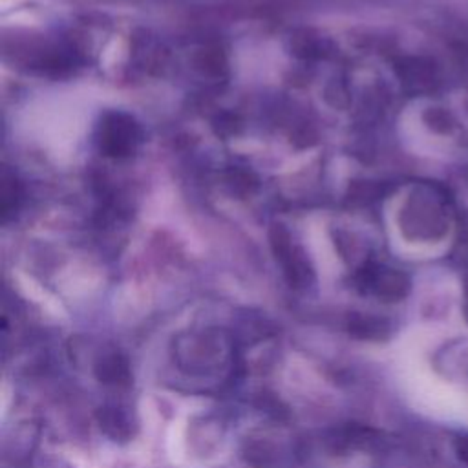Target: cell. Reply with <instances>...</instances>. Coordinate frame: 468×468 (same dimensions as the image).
I'll return each instance as SVG.
<instances>
[{
	"label": "cell",
	"mask_w": 468,
	"mask_h": 468,
	"mask_svg": "<svg viewBox=\"0 0 468 468\" xmlns=\"http://www.w3.org/2000/svg\"><path fill=\"white\" fill-rule=\"evenodd\" d=\"M141 141V130L126 113H106L97 130V144L110 157L130 155Z\"/></svg>",
	"instance_id": "obj_1"
},
{
	"label": "cell",
	"mask_w": 468,
	"mask_h": 468,
	"mask_svg": "<svg viewBox=\"0 0 468 468\" xmlns=\"http://www.w3.org/2000/svg\"><path fill=\"white\" fill-rule=\"evenodd\" d=\"M271 247H272V252L276 256V261L280 263L287 282L292 287L302 289V287L311 285V282L314 280L313 267L309 265L302 249L292 243L289 232L283 227H280V225L272 227V230H271Z\"/></svg>",
	"instance_id": "obj_2"
},
{
	"label": "cell",
	"mask_w": 468,
	"mask_h": 468,
	"mask_svg": "<svg viewBox=\"0 0 468 468\" xmlns=\"http://www.w3.org/2000/svg\"><path fill=\"white\" fill-rule=\"evenodd\" d=\"M101 430L113 441H128L133 435V417L122 404H106L99 410Z\"/></svg>",
	"instance_id": "obj_3"
},
{
	"label": "cell",
	"mask_w": 468,
	"mask_h": 468,
	"mask_svg": "<svg viewBox=\"0 0 468 468\" xmlns=\"http://www.w3.org/2000/svg\"><path fill=\"white\" fill-rule=\"evenodd\" d=\"M95 377L101 384L110 388H126L132 382V371L128 360L117 353H104L95 362Z\"/></svg>",
	"instance_id": "obj_4"
},
{
	"label": "cell",
	"mask_w": 468,
	"mask_h": 468,
	"mask_svg": "<svg viewBox=\"0 0 468 468\" xmlns=\"http://www.w3.org/2000/svg\"><path fill=\"white\" fill-rule=\"evenodd\" d=\"M347 331L355 338L362 340H380L388 335V325L384 320L366 314H353L347 322Z\"/></svg>",
	"instance_id": "obj_5"
},
{
	"label": "cell",
	"mask_w": 468,
	"mask_h": 468,
	"mask_svg": "<svg viewBox=\"0 0 468 468\" xmlns=\"http://www.w3.org/2000/svg\"><path fill=\"white\" fill-rule=\"evenodd\" d=\"M457 452H459V457H461L464 463H468V437L463 439V441H459Z\"/></svg>",
	"instance_id": "obj_6"
}]
</instances>
